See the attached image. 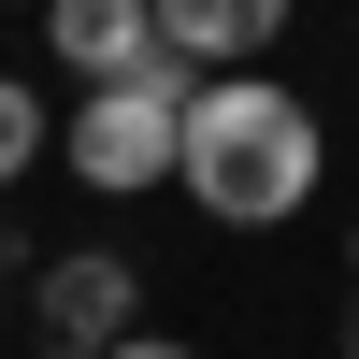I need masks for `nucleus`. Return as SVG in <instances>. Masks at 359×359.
Masks as SVG:
<instances>
[{
    "instance_id": "obj_1",
    "label": "nucleus",
    "mask_w": 359,
    "mask_h": 359,
    "mask_svg": "<svg viewBox=\"0 0 359 359\" xmlns=\"http://www.w3.org/2000/svg\"><path fill=\"white\" fill-rule=\"evenodd\" d=\"M316 172H331V144H316L302 86H273V72H201V101H187V201H201L216 230L302 216Z\"/></svg>"
},
{
    "instance_id": "obj_2",
    "label": "nucleus",
    "mask_w": 359,
    "mask_h": 359,
    "mask_svg": "<svg viewBox=\"0 0 359 359\" xmlns=\"http://www.w3.org/2000/svg\"><path fill=\"white\" fill-rule=\"evenodd\" d=\"M187 57H144V72H115V86H86L72 101V187H101V201H130V187H172L187 172Z\"/></svg>"
},
{
    "instance_id": "obj_3",
    "label": "nucleus",
    "mask_w": 359,
    "mask_h": 359,
    "mask_svg": "<svg viewBox=\"0 0 359 359\" xmlns=\"http://www.w3.org/2000/svg\"><path fill=\"white\" fill-rule=\"evenodd\" d=\"M29 316H43V359H115L130 345V259L115 245H57L43 287H29Z\"/></svg>"
},
{
    "instance_id": "obj_4",
    "label": "nucleus",
    "mask_w": 359,
    "mask_h": 359,
    "mask_svg": "<svg viewBox=\"0 0 359 359\" xmlns=\"http://www.w3.org/2000/svg\"><path fill=\"white\" fill-rule=\"evenodd\" d=\"M43 29H57V57H72V86H115V72H144V57H172L158 0H43Z\"/></svg>"
},
{
    "instance_id": "obj_5",
    "label": "nucleus",
    "mask_w": 359,
    "mask_h": 359,
    "mask_svg": "<svg viewBox=\"0 0 359 359\" xmlns=\"http://www.w3.org/2000/svg\"><path fill=\"white\" fill-rule=\"evenodd\" d=\"M273 29H287V0H158V43L187 57V72H245Z\"/></svg>"
},
{
    "instance_id": "obj_6",
    "label": "nucleus",
    "mask_w": 359,
    "mask_h": 359,
    "mask_svg": "<svg viewBox=\"0 0 359 359\" xmlns=\"http://www.w3.org/2000/svg\"><path fill=\"white\" fill-rule=\"evenodd\" d=\"M15 172H43V86L0 72V187H15Z\"/></svg>"
},
{
    "instance_id": "obj_7",
    "label": "nucleus",
    "mask_w": 359,
    "mask_h": 359,
    "mask_svg": "<svg viewBox=\"0 0 359 359\" xmlns=\"http://www.w3.org/2000/svg\"><path fill=\"white\" fill-rule=\"evenodd\" d=\"M115 359H201V345H144V331H130V345H115Z\"/></svg>"
},
{
    "instance_id": "obj_8",
    "label": "nucleus",
    "mask_w": 359,
    "mask_h": 359,
    "mask_svg": "<svg viewBox=\"0 0 359 359\" xmlns=\"http://www.w3.org/2000/svg\"><path fill=\"white\" fill-rule=\"evenodd\" d=\"M0 287H15V245H0Z\"/></svg>"
},
{
    "instance_id": "obj_9",
    "label": "nucleus",
    "mask_w": 359,
    "mask_h": 359,
    "mask_svg": "<svg viewBox=\"0 0 359 359\" xmlns=\"http://www.w3.org/2000/svg\"><path fill=\"white\" fill-rule=\"evenodd\" d=\"M345 259H359V230H345Z\"/></svg>"
},
{
    "instance_id": "obj_10",
    "label": "nucleus",
    "mask_w": 359,
    "mask_h": 359,
    "mask_svg": "<svg viewBox=\"0 0 359 359\" xmlns=\"http://www.w3.org/2000/svg\"><path fill=\"white\" fill-rule=\"evenodd\" d=\"M345 359H359V331H345Z\"/></svg>"
}]
</instances>
